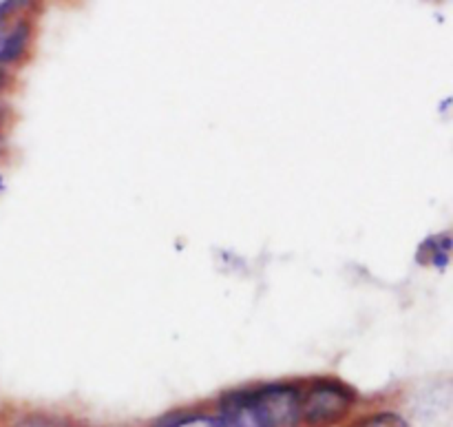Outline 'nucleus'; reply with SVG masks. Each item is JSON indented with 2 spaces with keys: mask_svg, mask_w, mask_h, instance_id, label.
I'll return each instance as SVG.
<instances>
[{
  "mask_svg": "<svg viewBox=\"0 0 453 427\" xmlns=\"http://www.w3.org/2000/svg\"><path fill=\"white\" fill-rule=\"evenodd\" d=\"M217 412L228 427H303L301 388L290 384L230 392L217 403Z\"/></svg>",
  "mask_w": 453,
  "mask_h": 427,
  "instance_id": "1",
  "label": "nucleus"
},
{
  "mask_svg": "<svg viewBox=\"0 0 453 427\" xmlns=\"http://www.w3.org/2000/svg\"><path fill=\"white\" fill-rule=\"evenodd\" d=\"M357 406L352 388L334 379L314 381L308 390H301V425L303 427H339Z\"/></svg>",
  "mask_w": 453,
  "mask_h": 427,
  "instance_id": "2",
  "label": "nucleus"
},
{
  "mask_svg": "<svg viewBox=\"0 0 453 427\" xmlns=\"http://www.w3.org/2000/svg\"><path fill=\"white\" fill-rule=\"evenodd\" d=\"M29 35L31 31L27 22H18L9 29H0V62L18 60L29 44Z\"/></svg>",
  "mask_w": 453,
  "mask_h": 427,
  "instance_id": "3",
  "label": "nucleus"
},
{
  "mask_svg": "<svg viewBox=\"0 0 453 427\" xmlns=\"http://www.w3.org/2000/svg\"><path fill=\"white\" fill-rule=\"evenodd\" d=\"M155 427H228V423H226L224 416L215 408L212 412H180V415L168 416V419H164L162 423H157Z\"/></svg>",
  "mask_w": 453,
  "mask_h": 427,
  "instance_id": "4",
  "label": "nucleus"
},
{
  "mask_svg": "<svg viewBox=\"0 0 453 427\" xmlns=\"http://www.w3.org/2000/svg\"><path fill=\"white\" fill-rule=\"evenodd\" d=\"M349 427H410L403 415L392 410H383V412H372V415L361 416V419L354 421Z\"/></svg>",
  "mask_w": 453,
  "mask_h": 427,
  "instance_id": "5",
  "label": "nucleus"
},
{
  "mask_svg": "<svg viewBox=\"0 0 453 427\" xmlns=\"http://www.w3.org/2000/svg\"><path fill=\"white\" fill-rule=\"evenodd\" d=\"M18 4H22V3H0V22H3L9 13L16 12Z\"/></svg>",
  "mask_w": 453,
  "mask_h": 427,
  "instance_id": "6",
  "label": "nucleus"
},
{
  "mask_svg": "<svg viewBox=\"0 0 453 427\" xmlns=\"http://www.w3.org/2000/svg\"><path fill=\"white\" fill-rule=\"evenodd\" d=\"M3 87H4V71L0 69V89H3Z\"/></svg>",
  "mask_w": 453,
  "mask_h": 427,
  "instance_id": "7",
  "label": "nucleus"
}]
</instances>
